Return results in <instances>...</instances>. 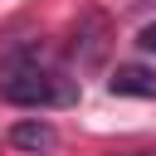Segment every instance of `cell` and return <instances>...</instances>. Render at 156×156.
Masks as SVG:
<instances>
[{"label": "cell", "mask_w": 156, "mask_h": 156, "mask_svg": "<svg viewBox=\"0 0 156 156\" xmlns=\"http://www.w3.org/2000/svg\"><path fill=\"white\" fill-rule=\"evenodd\" d=\"M0 102H15V107H68V102H78V78L49 68L34 44H15L0 58Z\"/></svg>", "instance_id": "cell-1"}, {"label": "cell", "mask_w": 156, "mask_h": 156, "mask_svg": "<svg viewBox=\"0 0 156 156\" xmlns=\"http://www.w3.org/2000/svg\"><path fill=\"white\" fill-rule=\"evenodd\" d=\"M73 58H78V68H98L102 58H107V49H112V20L102 15V10H83L78 20H73Z\"/></svg>", "instance_id": "cell-2"}, {"label": "cell", "mask_w": 156, "mask_h": 156, "mask_svg": "<svg viewBox=\"0 0 156 156\" xmlns=\"http://www.w3.org/2000/svg\"><path fill=\"white\" fill-rule=\"evenodd\" d=\"M107 93L112 98H156V73L146 63H117L107 78Z\"/></svg>", "instance_id": "cell-3"}, {"label": "cell", "mask_w": 156, "mask_h": 156, "mask_svg": "<svg viewBox=\"0 0 156 156\" xmlns=\"http://www.w3.org/2000/svg\"><path fill=\"white\" fill-rule=\"evenodd\" d=\"M10 146L29 151V156H44V151H54V146H58V132H54L49 122H39V117H24V122H15V127H10Z\"/></svg>", "instance_id": "cell-4"}, {"label": "cell", "mask_w": 156, "mask_h": 156, "mask_svg": "<svg viewBox=\"0 0 156 156\" xmlns=\"http://www.w3.org/2000/svg\"><path fill=\"white\" fill-rule=\"evenodd\" d=\"M136 49L141 54H156V24H141L136 29Z\"/></svg>", "instance_id": "cell-5"}, {"label": "cell", "mask_w": 156, "mask_h": 156, "mask_svg": "<svg viewBox=\"0 0 156 156\" xmlns=\"http://www.w3.org/2000/svg\"><path fill=\"white\" fill-rule=\"evenodd\" d=\"M127 156H156V146H146V151H127Z\"/></svg>", "instance_id": "cell-6"}, {"label": "cell", "mask_w": 156, "mask_h": 156, "mask_svg": "<svg viewBox=\"0 0 156 156\" xmlns=\"http://www.w3.org/2000/svg\"><path fill=\"white\" fill-rule=\"evenodd\" d=\"M136 5H156V0H136Z\"/></svg>", "instance_id": "cell-7"}]
</instances>
